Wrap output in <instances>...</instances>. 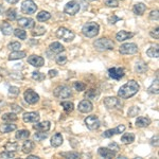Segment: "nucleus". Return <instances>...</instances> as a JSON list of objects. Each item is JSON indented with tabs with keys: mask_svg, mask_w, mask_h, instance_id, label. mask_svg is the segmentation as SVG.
Listing matches in <instances>:
<instances>
[{
	"mask_svg": "<svg viewBox=\"0 0 159 159\" xmlns=\"http://www.w3.org/2000/svg\"><path fill=\"white\" fill-rule=\"evenodd\" d=\"M104 105L108 109H115V108H121L122 104L120 99L116 97H107L104 99Z\"/></svg>",
	"mask_w": 159,
	"mask_h": 159,
	"instance_id": "nucleus-7",
	"label": "nucleus"
},
{
	"mask_svg": "<svg viewBox=\"0 0 159 159\" xmlns=\"http://www.w3.org/2000/svg\"><path fill=\"white\" fill-rule=\"evenodd\" d=\"M66 61H67V57H66L65 55H58V56H56V63L60 64V65H63V64H65Z\"/></svg>",
	"mask_w": 159,
	"mask_h": 159,
	"instance_id": "nucleus-51",
	"label": "nucleus"
},
{
	"mask_svg": "<svg viewBox=\"0 0 159 159\" xmlns=\"http://www.w3.org/2000/svg\"><path fill=\"white\" fill-rule=\"evenodd\" d=\"M49 75H50V78H54V76L57 75V70H50Z\"/></svg>",
	"mask_w": 159,
	"mask_h": 159,
	"instance_id": "nucleus-58",
	"label": "nucleus"
},
{
	"mask_svg": "<svg viewBox=\"0 0 159 159\" xmlns=\"http://www.w3.org/2000/svg\"><path fill=\"white\" fill-rule=\"evenodd\" d=\"M20 47H21V45H20V43H18V42H13L11 43H9V46H7V48H9L10 50H13V51L19 50Z\"/></svg>",
	"mask_w": 159,
	"mask_h": 159,
	"instance_id": "nucleus-45",
	"label": "nucleus"
},
{
	"mask_svg": "<svg viewBox=\"0 0 159 159\" xmlns=\"http://www.w3.org/2000/svg\"><path fill=\"white\" fill-rule=\"evenodd\" d=\"M30 136V132L27 129H21L16 133V138L18 140H27Z\"/></svg>",
	"mask_w": 159,
	"mask_h": 159,
	"instance_id": "nucleus-30",
	"label": "nucleus"
},
{
	"mask_svg": "<svg viewBox=\"0 0 159 159\" xmlns=\"http://www.w3.org/2000/svg\"><path fill=\"white\" fill-rule=\"evenodd\" d=\"M88 1H96V0H88Z\"/></svg>",
	"mask_w": 159,
	"mask_h": 159,
	"instance_id": "nucleus-61",
	"label": "nucleus"
},
{
	"mask_svg": "<svg viewBox=\"0 0 159 159\" xmlns=\"http://www.w3.org/2000/svg\"><path fill=\"white\" fill-rule=\"evenodd\" d=\"M45 74L42 73V72H39V71H34V72L32 73V79L33 80H36V81L38 82H42L45 80Z\"/></svg>",
	"mask_w": 159,
	"mask_h": 159,
	"instance_id": "nucleus-42",
	"label": "nucleus"
},
{
	"mask_svg": "<svg viewBox=\"0 0 159 159\" xmlns=\"http://www.w3.org/2000/svg\"><path fill=\"white\" fill-rule=\"evenodd\" d=\"M56 36H57L58 38H61V39H63L64 42H71V40L74 39V33L72 32V31L66 29V28H60L57 31H56Z\"/></svg>",
	"mask_w": 159,
	"mask_h": 159,
	"instance_id": "nucleus-4",
	"label": "nucleus"
},
{
	"mask_svg": "<svg viewBox=\"0 0 159 159\" xmlns=\"http://www.w3.org/2000/svg\"><path fill=\"white\" fill-rule=\"evenodd\" d=\"M18 25L22 28L31 29V28H33L35 25V22L32 18H25V17H22V18L18 19Z\"/></svg>",
	"mask_w": 159,
	"mask_h": 159,
	"instance_id": "nucleus-18",
	"label": "nucleus"
},
{
	"mask_svg": "<svg viewBox=\"0 0 159 159\" xmlns=\"http://www.w3.org/2000/svg\"><path fill=\"white\" fill-rule=\"evenodd\" d=\"M7 2H9V3H11V4H14V3H16V2H18L19 0H6Z\"/></svg>",
	"mask_w": 159,
	"mask_h": 159,
	"instance_id": "nucleus-59",
	"label": "nucleus"
},
{
	"mask_svg": "<svg viewBox=\"0 0 159 159\" xmlns=\"http://www.w3.org/2000/svg\"><path fill=\"white\" fill-rule=\"evenodd\" d=\"M135 141V135L132 133H125L121 137V142L124 144H130Z\"/></svg>",
	"mask_w": 159,
	"mask_h": 159,
	"instance_id": "nucleus-26",
	"label": "nucleus"
},
{
	"mask_svg": "<svg viewBox=\"0 0 159 159\" xmlns=\"http://www.w3.org/2000/svg\"><path fill=\"white\" fill-rule=\"evenodd\" d=\"M99 30H100V25L97 22H87L83 25L82 28V32L85 35L86 37L92 38L96 37L99 34Z\"/></svg>",
	"mask_w": 159,
	"mask_h": 159,
	"instance_id": "nucleus-2",
	"label": "nucleus"
},
{
	"mask_svg": "<svg viewBox=\"0 0 159 159\" xmlns=\"http://www.w3.org/2000/svg\"><path fill=\"white\" fill-rule=\"evenodd\" d=\"M94 47L96 49H98L100 51H104V50H112L115 47V43L111 42L108 38L104 37V38H100V39H97L94 42Z\"/></svg>",
	"mask_w": 159,
	"mask_h": 159,
	"instance_id": "nucleus-3",
	"label": "nucleus"
},
{
	"mask_svg": "<svg viewBox=\"0 0 159 159\" xmlns=\"http://www.w3.org/2000/svg\"><path fill=\"white\" fill-rule=\"evenodd\" d=\"M80 10H81V7H80V4L78 3V1H76V0H72V1L68 2L65 6L64 12H65L66 14L70 15V16H73L76 13H79Z\"/></svg>",
	"mask_w": 159,
	"mask_h": 159,
	"instance_id": "nucleus-6",
	"label": "nucleus"
},
{
	"mask_svg": "<svg viewBox=\"0 0 159 159\" xmlns=\"http://www.w3.org/2000/svg\"><path fill=\"white\" fill-rule=\"evenodd\" d=\"M14 35L16 37H18L19 39H25V38H27V33H25V31H24L22 29L14 30Z\"/></svg>",
	"mask_w": 159,
	"mask_h": 159,
	"instance_id": "nucleus-40",
	"label": "nucleus"
},
{
	"mask_svg": "<svg viewBox=\"0 0 159 159\" xmlns=\"http://www.w3.org/2000/svg\"><path fill=\"white\" fill-rule=\"evenodd\" d=\"M46 29L43 27H40V25H34V29L32 31V35L33 36H40V35L45 34Z\"/></svg>",
	"mask_w": 159,
	"mask_h": 159,
	"instance_id": "nucleus-36",
	"label": "nucleus"
},
{
	"mask_svg": "<svg viewBox=\"0 0 159 159\" xmlns=\"http://www.w3.org/2000/svg\"><path fill=\"white\" fill-rule=\"evenodd\" d=\"M139 112H140L139 107L133 106V107H130V108L129 109V117H136V116H138V115H139Z\"/></svg>",
	"mask_w": 159,
	"mask_h": 159,
	"instance_id": "nucleus-43",
	"label": "nucleus"
},
{
	"mask_svg": "<svg viewBox=\"0 0 159 159\" xmlns=\"http://www.w3.org/2000/svg\"><path fill=\"white\" fill-rule=\"evenodd\" d=\"M125 130V126L124 125H119V126H117L116 129H107L106 132H104L103 133V137L104 138H110V137H112V136H115V135H118V134H121V133H123Z\"/></svg>",
	"mask_w": 159,
	"mask_h": 159,
	"instance_id": "nucleus-14",
	"label": "nucleus"
},
{
	"mask_svg": "<svg viewBox=\"0 0 159 159\" xmlns=\"http://www.w3.org/2000/svg\"><path fill=\"white\" fill-rule=\"evenodd\" d=\"M16 129V125L12 124V123H7V124H2L0 126V132L6 134V133H11L13 130Z\"/></svg>",
	"mask_w": 159,
	"mask_h": 159,
	"instance_id": "nucleus-28",
	"label": "nucleus"
},
{
	"mask_svg": "<svg viewBox=\"0 0 159 159\" xmlns=\"http://www.w3.org/2000/svg\"><path fill=\"white\" fill-rule=\"evenodd\" d=\"M61 143H63V136L60 133L53 135V137L51 138V145L53 148H58L60 145H61Z\"/></svg>",
	"mask_w": 159,
	"mask_h": 159,
	"instance_id": "nucleus-22",
	"label": "nucleus"
},
{
	"mask_svg": "<svg viewBox=\"0 0 159 159\" xmlns=\"http://www.w3.org/2000/svg\"><path fill=\"white\" fill-rule=\"evenodd\" d=\"M33 150H34V142L31 140L25 141L24 145H22V152L25 154H30Z\"/></svg>",
	"mask_w": 159,
	"mask_h": 159,
	"instance_id": "nucleus-27",
	"label": "nucleus"
},
{
	"mask_svg": "<svg viewBox=\"0 0 159 159\" xmlns=\"http://www.w3.org/2000/svg\"><path fill=\"white\" fill-rule=\"evenodd\" d=\"M0 156H1L2 158H14V153L13 152H10V151H6V152L1 153L0 154Z\"/></svg>",
	"mask_w": 159,
	"mask_h": 159,
	"instance_id": "nucleus-52",
	"label": "nucleus"
},
{
	"mask_svg": "<svg viewBox=\"0 0 159 159\" xmlns=\"http://www.w3.org/2000/svg\"><path fill=\"white\" fill-rule=\"evenodd\" d=\"M104 2H105V4L109 7H117L118 6H119L118 0H105Z\"/></svg>",
	"mask_w": 159,
	"mask_h": 159,
	"instance_id": "nucleus-48",
	"label": "nucleus"
},
{
	"mask_svg": "<svg viewBox=\"0 0 159 159\" xmlns=\"http://www.w3.org/2000/svg\"><path fill=\"white\" fill-rule=\"evenodd\" d=\"M147 70H148L147 64L139 63V64H137V65H136V71H137L138 73H144Z\"/></svg>",
	"mask_w": 159,
	"mask_h": 159,
	"instance_id": "nucleus-41",
	"label": "nucleus"
},
{
	"mask_svg": "<svg viewBox=\"0 0 159 159\" xmlns=\"http://www.w3.org/2000/svg\"><path fill=\"white\" fill-rule=\"evenodd\" d=\"M28 63L30 65L34 66V67H42V66L45 64V60L42 57V56L38 55H31L28 58Z\"/></svg>",
	"mask_w": 159,
	"mask_h": 159,
	"instance_id": "nucleus-15",
	"label": "nucleus"
},
{
	"mask_svg": "<svg viewBox=\"0 0 159 159\" xmlns=\"http://www.w3.org/2000/svg\"><path fill=\"white\" fill-rule=\"evenodd\" d=\"M79 110L81 112H84V114H87V112H90L93 106H92V103L88 100H83L82 102H80L79 106H78Z\"/></svg>",
	"mask_w": 159,
	"mask_h": 159,
	"instance_id": "nucleus-16",
	"label": "nucleus"
},
{
	"mask_svg": "<svg viewBox=\"0 0 159 159\" xmlns=\"http://www.w3.org/2000/svg\"><path fill=\"white\" fill-rule=\"evenodd\" d=\"M54 96L58 99H67L71 97V89L68 86H58L54 89Z\"/></svg>",
	"mask_w": 159,
	"mask_h": 159,
	"instance_id": "nucleus-5",
	"label": "nucleus"
},
{
	"mask_svg": "<svg viewBox=\"0 0 159 159\" xmlns=\"http://www.w3.org/2000/svg\"><path fill=\"white\" fill-rule=\"evenodd\" d=\"M134 36V33L126 32V31H120L119 33H117L116 38L118 42H124V40L129 39V38Z\"/></svg>",
	"mask_w": 159,
	"mask_h": 159,
	"instance_id": "nucleus-20",
	"label": "nucleus"
},
{
	"mask_svg": "<svg viewBox=\"0 0 159 159\" xmlns=\"http://www.w3.org/2000/svg\"><path fill=\"white\" fill-rule=\"evenodd\" d=\"M39 114L35 111L25 112L24 115V121L25 123H36L39 121Z\"/></svg>",
	"mask_w": 159,
	"mask_h": 159,
	"instance_id": "nucleus-13",
	"label": "nucleus"
},
{
	"mask_svg": "<svg viewBox=\"0 0 159 159\" xmlns=\"http://www.w3.org/2000/svg\"><path fill=\"white\" fill-rule=\"evenodd\" d=\"M151 36L154 37V38H156V39H158V28H156L155 30H153V31H151Z\"/></svg>",
	"mask_w": 159,
	"mask_h": 159,
	"instance_id": "nucleus-56",
	"label": "nucleus"
},
{
	"mask_svg": "<svg viewBox=\"0 0 159 159\" xmlns=\"http://www.w3.org/2000/svg\"><path fill=\"white\" fill-rule=\"evenodd\" d=\"M99 96H100V92L97 89H90V90H87L85 92V97L87 99L96 100Z\"/></svg>",
	"mask_w": 159,
	"mask_h": 159,
	"instance_id": "nucleus-32",
	"label": "nucleus"
},
{
	"mask_svg": "<svg viewBox=\"0 0 159 159\" xmlns=\"http://www.w3.org/2000/svg\"><path fill=\"white\" fill-rule=\"evenodd\" d=\"M0 30H1V32H2V34H4V35H11L12 33H13V28H12V25L9 24V22H7V21H2V24L0 25Z\"/></svg>",
	"mask_w": 159,
	"mask_h": 159,
	"instance_id": "nucleus-21",
	"label": "nucleus"
},
{
	"mask_svg": "<svg viewBox=\"0 0 159 159\" xmlns=\"http://www.w3.org/2000/svg\"><path fill=\"white\" fill-rule=\"evenodd\" d=\"M108 75L114 80H121L124 76V69L123 68H110L108 69Z\"/></svg>",
	"mask_w": 159,
	"mask_h": 159,
	"instance_id": "nucleus-12",
	"label": "nucleus"
},
{
	"mask_svg": "<svg viewBox=\"0 0 159 159\" xmlns=\"http://www.w3.org/2000/svg\"><path fill=\"white\" fill-rule=\"evenodd\" d=\"M18 144L16 142H7L6 145H4V148L7 151H10V152H16L18 151Z\"/></svg>",
	"mask_w": 159,
	"mask_h": 159,
	"instance_id": "nucleus-37",
	"label": "nucleus"
},
{
	"mask_svg": "<svg viewBox=\"0 0 159 159\" xmlns=\"http://www.w3.org/2000/svg\"><path fill=\"white\" fill-rule=\"evenodd\" d=\"M139 88H140L139 84L136 81H134V80H132V81L127 82L126 84H124V85L119 89L118 96L121 99H129L137 93Z\"/></svg>",
	"mask_w": 159,
	"mask_h": 159,
	"instance_id": "nucleus-1",
	"label": "nucleus"
},
{
	"mask_svg": "<svg viewBox=\"0 0 159 159\" xmlns=\"http://www.w3.org/2000/svg\"><path fill=\"white\" fill-rule=\"evenodd\" d=\"M98 153L101 157L104 158H114L116 157V152L111 151L109 148H100L98 150Z\"/></svg>",
	"mask_w": 159,
	"mask_h": 159,
	"instance_id": "nucleus-17",
	"label": "nucleus"
},
{
	"mask_svg": "<svg viewBox=\"0 0 159 159\" xmlns=\"http://www.w3.org/2000/svg\"><path fill=\"white\" fill-rule=\"evenodd\" d=\"M138 52V47L136 43H124L120 47V53L121 54H135Z\"/></svg>",
	"mask_w": 159,
	"mask_h": 159,
	"instance_id": "nucleus-9",
	"label": "nucleus"
},
{
	"mask_svg": "<svg viewBox=\"0 0 159 159\" xmlns=\"http://www.w3.org/2000/svg\"><path fill=\"white\" fill-rule=\"evenodd\" d=\"M25 57V51H13L11 54L9 55L10 61H15V60H21V58Z\"/></svg>",
	"mask_w": 159,
	"mask_h": 159,
	"instance_id": "nucleus-25",
	"label": "nucleus"
},
{
	"mask_svg": "<svg viewBox=\"0 0 159 159\" xmlns=\"http://www.w3.org/2000/svg\"><path fill=\"white\" fill-rule=\"evenodd\" d=\"M50 126H51V124L49 121H43L40 123L36 122V124L33 125V129L39 130V132H48V130L50 129Z\"/></svg>",
	"mask_w": 159,
	"mask_h": 159,
	"instance_id": "nucleus-19",
	"label": "nucleus"
},
{
	"mask_svg": "<svg viewBox=\"0 0 159 159\" xmlns=\"http://www.w3.org/2000/svg\"><path fill=\"white\" fill-rule=\"evenodd\" d=\"M108 148H111V151H114V152H118V151L120 150L119 145H118L116 142H112V143H110V144L108 145Z\"/></svg>",
	"mask_w": 159,
	"mask_h": 159,
	"instance_id": "nucleus-53",
	"label": "nucleus"
},
{
	"mask_svg": "<svg viewBox=\"0 0 159 159\" xmlns=\"http://www.w3.org/2000/svg\"><path fill=\"white\" fill-rule=\"evenodd\" d=\"M11 108L14 110L15 112H20L22 110L21 107H20L19 105H17V104H11Z\"/></svg>",
	"mask_w": 159,
	"mask_h": 159,
	"instance_id": "nucleus-55",
	"label": "nucleus"
},
{
	"mask_svg": "<svg viewBox=\"0 0 159 159\" xmlns=\"http://www.w3.org/2000/svg\"><path fill=\"white\" fill-rule=\"evenodd\" d=\"M151 143H152V145L158 147V135H156L155 137H153V139L151 140Z\"/></svg>",
	"mask_w": 159,
	"mask_h": 159,
	"instance_id": "nucleus-57",
	"label": "nucleus"
},
{
	"mask_svg": "<svg viewBox=\"0 0 159 159\" xmlns=\"http://www.w3.org/2000/svg\"><path fill=\"white\" fill-rule=\"evenodd\" d=\"M6 16H7V19H10V20H15V19H16V17H17V12H16V10H15V9H10V10H7V11L6 12Z\"/></svg>",
	"mask_w": 159,
	"mask_h": 159,
	"instance_id": "nucleus-39",
	"label": "nucleus"
},
{
	"mask_svg": "<svg viewBox=\"0 0 159 159\" xmlns=\"http://www.w3.org/2000/svg\"><path fill=\"white\" fill-rule=\"evenodd\" d=\"M48 137V134H46L45 132H38L34 135V138L36 141H43Z\"/></svg>",
	"mask_w": 159,
	"mask_h": 159,
	"instance_id": "nucleus-44",
	"label": "nucleus"
},
{
	"mask_svg": "<svg viewBox=\"0 0 159 159\" xmlns=\"http://www.w3.org/2000/svg\"><path fill=\"white\" fill-rule=\"evenodd\" d=\"M63 157H65V158H73V159H75V158H79L80 157V154L79 153H61V154Z\"/></svg>",
	"mask_w": 159,
	"mask_h": 159,
	"instance_id": "nucleus-46",
	"label": "nucleus"
},
{
	"mask_svg": "<svg viewBox=\"0 0 159 159\" xmlns=\"http://www.w3.org/2000/svg\"><path fill=\"white\" fill-rule=\"evenodd\" d=\"M73 86L78 91H83V90H85V88H86V85L84 83H82V82H75Z\"/></svg>",
	"mask_w": 159,
	"mask_h": 159,
	"instance_id": "nucleus-47",
	"label": "nucleus"
},
{
	"mask_svg": "<svg viewBox=\"0 0 159 159\" xmlns=\"http://www.w3.org/2000/svg\"><path fill=\"white\" fill-rule=\"evenodd\" d=\"M61 107L64 108V110H65L67 114H69V112H71L74 108V105L72 102H69V101H65V102H61Z\"/></svg>",
	"mask_w": 159,
	"mask_h": 159,
	"instance_id": "nucleus-34",
	"label": "nucleus"
},
{
	"mask_svg": "<svg viewBox=\"0 0 159 159\" xmlns=\"http://www.w3.org/2000/svg\"><path fill=\"white\" fill-rule=\"evenodd\" d=\"M148 91L150 92V93L158 94V92H159V88H158V79H156L155 81H154V83L152 84V86L148 87Z\"/></svg>",
	"mask_w": 159,
	"mask_h": 159,
	"instance_id": "nucleus-38",
	"label": "nucleus"
},
{
	"mask_svg": "<svg viewBox=\"0 0 159 159\" xmlns=\"http://www.w3.org/2000/svg\"><path fill=\"white\" fill-rule=\"evenodd\" d=\"M51 18V14L49 12L42 11L37 14V20L38 21H47Z\"/></svg>",
	"mask_w": 159,
	"mask_h": 159,
	"instance_id": "nucleus-31",
	"label": "nucleus"
},
{
	"mask_svg": "<svg viewBox=\"0 0 159 159\" xmlns=\"http://www.w3.org/2000/svg\"><path fill=\"white\" fill-rule=\"evenodd\" d=\"M119 20H121V18H120V17H118V16H116L115 14L110 15V16L108 17V22H109L110 25H115L117 21H119Z\"/></svg>",
	"mask_w": 159,
	"mask_h": 159,
	"instance_id": "nucleus-50",
	"label": "nucleus"
},
{
	"mask_svg": "<svg viewBox=\"0 0 159 159\" xmlns=\"http://www.w3.org/2000/svg\"><path fill=\"white\" fill-rule=\"evenodd\" d=\"M49 49H50L51 52L55 53V54H58V53L63 52V51L65 50V48H64V46L61 45V43H60L56 42V43H51L50 47H49Z\"/></svg>",
	"mask_w": 159,
	"mask_h": 159,
	"instance_id": "nucleus-24",
	"label": "nucleus"
},
{
	"mask_svg": "<svg viewBox=\"0 0 159 159\" xmlns=\"http://www.w3.org/2000/svg\"><path fill=\"white\" fill-rule=\"evenodd\" d=\"M25 100L29 104H35L39 100V96L34 90H32V89H28L25 92Z\"/></svg>",
	"mask_w": 159,
	"mask_h": 159,
	"instance_id": "nucleus-11",
	"label": "nucleus"
},
{
	"mask_svg": "<svg viewBox=\"0 0 159 159\" xmlns=\"http://www.w3.org/2000/svg\"><path fill=\"white\" fill-rule=\"evenodd\" d=\"M85 124L90 130H94V129H99L101 123H100V120L98 117L92 115V116H88L85 119Z\"/></svg>",
	"mask_w": 159,
	"mask_h": 159,
	"instance_id": "nucleus-10",
	"label": "nucleus"
},
{
	"mask_svg": "<svg viewBox=\"0 0 159 159\" xmlns=\"http://www.w3.org/2000/svg\"><path fill=\"white\" fill-rule=\"evenodd\" d=\"M37 10V6L32 0H25L21 3V11L25 14H33Z\"/></svg>",
	"mask_w": 159,
	"mask_h": 159,
	"instance_id": "nucleus-8",
	"label": "nucleus"
},
{
	"mask_svg": "<svg viewBox=\"0 0 159 159\" xmlns=\"http://www.w3.org/2000/svg\"><path fill=\"white\" fill-rule=\"evenodd\" d=\"M145 10H147V7L143 3H141V2L135 4L134 7H133V12H134L136 15H142L143 13L145 12Z\"/></svg>",
	"mask_w": 159,
	"mask_h": 159,
	"instance_id": "nucleus-29",
	"label": "nucleus"
},
{
	"mask_svg": "<svg viewBox=\"0 0 159 159\" xmlns=\"http://www.w3.org/2000/svg\"><path fill=\"white\" fill-rule=\"evenodd\" d=\"M158 10H156V11H152L151 12V14H150V18L151 19H156V20H158Z\"/></svg>",
	"mask_w": 159,
	"mask_h": 159,
	"instance_id": "nucleus-54",
	"label": "nucleus"
},
{
	"mask_svg": "<svg viewBox=\"0 0 159 159\" xmlns=\"http://www.w3.org/2000/svg\"><path fill=\"white\" fill-rule=\"evenodd\" d=\"M147 54L148 56H150V57H158L159 55V50H158V46H156V47H151L148 48V51H147Z\"/></svg>",
	"mask_w": 159,
	"mask_h": 159,
	"instance_id": "nucleus-35",
	"label": "nucleus"
},
{
	"mask_svg": "<svg viewBox=\"0 0 159 159\" xmlns=\"http://www.w3.org/2000/svg\"><path fill=\"white\" fill-rule=\"evenodd\" d=\"M18 119V117L16 116V114L14 112H9V114H4L2 116V120L7 122H13V121H16Z\"/></svg>",
	"mask_w": 159,
	"mask_h": 159,
	"instance_id": "nucleus-33",
	"label": "nucleus"
},
{
	"mask_svg": "<svg viewBox=\"0 0 159 159\" xmlns=\"http://www.w3.org/2000/svg\"><path fill=\"white\" fill-rule=\"evenodd\" d=\"M9 94L10 96H18L19 94V88L15 86H11L9 88Z\"/></svg>",
	"mask_w": 159,
	"mask_h": 159,
	"instance_id": "nucleus-49",
	"label": "nucleus"
},
{
	"mask_svg": "<svg viewBox=\"0 0 159 159\" xmlns=\"http://www.w3.org/2000/svg\"><path fill=\"white\" fill-rule=\"evenodd\" d=\"M28 158H29V159H39V157H37V156H33V155L29 156Z\"/></svg>",
	"mask_w": 159,
	"mask_h": 159,
	"instance_id": "nucleus-60",
	"label": "nucleus"
},
{
	"mask_svg": "<svg viewBox=\"0 0 159 159\" xmlns=\"http://www.w3.org/2000/svg\"><path fill=\"white\" fill-rule=\"evenodd\" d=\"M151 124V119L145 117H139L136 120V126L137 127H147Z\"/></svg>",
	"mask_w": 159,
	"mask_h": 159,
	"instance_id": "nucleus-23",
	"label": "nucleus"
}]
</instances>
